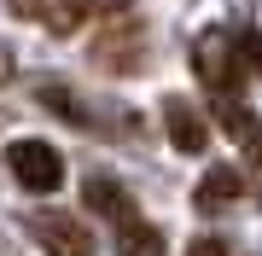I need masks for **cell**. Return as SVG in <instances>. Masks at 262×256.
Segmentation results:
<instances>
[{"label":"cell","mask_w":262,"mask_h":256,"mask_svg":"<svg viewBox=\"0 0 262 256\" xmlns=\"http://www.w3.org/2000/svg\"><path fill=\"white\" fill-rule=\"evenodd\" d=\"M6 169L18 175V187H29V192H58L64 187V157H58L47 140H12L6 146Z\"/></svg>","instance_id":"cell-1"},{"label":"cell","mask_w":262,"mask_h":256,"mask_svg":"<svg viewBox=\"0 0 262 256\" xmlns=\"http://www.w3.org/2000/svg\"><path fill=\"white\" fill-rule=\"evenodd\" d=\"M29 233L47 256H94V233L82 227L76 216H58V210H35L29 216Z\"/></svg>","instance_id":"cell-2"},{"label":"cell","mask_w":262,"mask_h":256,"mask_svg":"<svg viewBox=\"0 0 262 256\" xmlns=\"http://www.w3.org/2000/svg\"><path fill=\"white\" fill-rule=\"evenodd\" d=\"M192 70L204 76L215 94H233L239 82V58H233V29H210L204 41L192 47Z\"/></svg>","instance_id":"cell-3"},{"label":"cell","mask_w":262,"mask_h":256,"mask_svg":"<svg viewBox=\"0 0 262 256\" xmlns=\"http://www.w3.org/2000/svg\"><path fill=\"white\" fill-rule=\"evenodd\" d=\"M140 58H146V29L140 24H105V35L94 41V64L140 70Z\"/></svg>","instance_id":"cell-4"},{"label":"cell","mask_w":262,"mask_h":256,"mask_svg":"<svg viewBox=\"0 0 262 256\" xmlns=\"http://www.w3.org/2000/svg\"><path fill=\"white\" fill-rule=\"evenodd\" d=\"M163 128H169V140H175V152H187V157H198L210 146V128H204V117H198V105L181 99V94L163 99Z\"/></svg>","instance_id":"cell-5"},{"label":"cell","mask_w":262,"mask_h":256,"mask_svg":"<svg viewBox=\"0 0 262 256\" xmlns=\"http://www.w3.org/2000/svg\"><path fill=\"white\" fill-rule=\"evenodd\" d=\"M82 198H88V210H94V216H111V221L140 216V210H134V198H128V187H122V180H111V175H88Z\"/></svg>","instance_id":"cell-6"},{"label":"cell","mask_w":262,"mask_h":256,"mask_svg":"<svg viewBox=\"0 0 262 256\" xmlns=\"http://www.w3.org/2000/svg\"><path fill=\"white\" fill-rule=\"evenodd\" d=\"M239 192H245V175H239V169H204L192 204H198V210H222V204H233Z\"/></svg>","instance_id":"cell-7"},{"label":"cell","mask_w":262,"mask_h":256,"mask_svg":"<svg viewBox=\"0 0 262 256\" xmlns=\"http://www.w3.org/2000/svg\"><path fill=\"white\" fill-rule=\"evenodd\" d=\"M117 245H122V256H163V233L151 221L128 216V221H117Z\"/></svg>","instance_id":"cell-8"},{"label":"cell","mask_w":262,"mask_h":256,"mask_svg":"<svg viewBox=\"0 0 262 256\" xmlns=\"http://www.w3.org/2000/svg\"><path fill=\"white\" fill-rule=\"evenodd\" d=\"M233 58H239V76H262V35L256 29H239L233 35Z\"/></svg>","instance_id":"cell-9"},{"label":"cell","mask_w":262,"mask_h":256,"mask_svg":"<svg viewBox=\"0 0 262 256\" xmlns=\"http://www.w3.org/2000/svg\"><path fill=\"white\" fill-rule=\"evenodd\" d=\"M215 111H222V128L233 134V140H245V128L256 123V117H245V105H239L233 94H215Z\"/></svg>","instance_id":"cell-10"},{"label":"cell","mask_w":262,"mask_h":256,"mask_svg":"<svg viewBox=\"0 0 262 256\" xmlns=\"http://www.w3.org/2000/svg\"><path fill=\"white\" fill-rule=\"evenodd\" d=\"M6 6H12V12H18V18H35V24H41V18H47V0H6Z\"/></svg>","instance_id":"cell-11"},{"label":"cell","mask_w":262,"mask_h":256,"mask_svg":"<svg viewBox=\"0 0 262 256\" xmlns=\"http://www.w3.org/2000/svg\"><path fill=\"white\" fill-rule=\"evenodd\" d=\"M245 152H251V163L262 169V123H251V128H245Z\"/></svg>","instance_id":"cell-12"},{"label":"cell","mask_w":262,"mask_h":256,"mask_svg":"<svg viewBox=\"0 0 262 256\" xmlns=\"http://www.w3.org/2000/svg\"><path fill=\"white\" fill-rule=\"evenodd\" d=\"M187 256H227V245H222V239H192Z\"/></svg>","instance_id":"cell-13"},{"label":"cell","mask_w":262,"mask_h":256,"mask_svg":"<svg viewBox=\"0 0 262 256\" xmlns=\"http://www.w3.org/2000/svg\"><path fill=\"white\" fill-rule=\"evenodd\" d=\"M0 82H12V58H6V47H0Z\"/></svg>","instance_id":"cell-14"}]
</instances>
